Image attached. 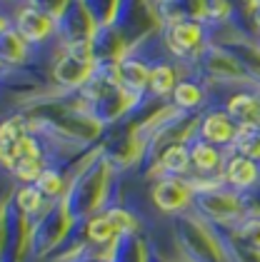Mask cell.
I'll use <instances>...</instances> for the list:
<instances>
[{
  "label": "cell",
  "instance_id": "cell-22",
  "mask_svg": "<svg viewBox=\"0 0 260 262\" xmlns=\"http://www.w3.org/2000/svg\"><path fill=\"white\" fill-rule=\"evenodd\" d=\"M240 235L248 242H253L255 247H260V220H248L245 227L240 230Z\"/></svg>",
  "mask_w": 260,
  "mask_h": 262
},
{
  "label": "cell",
  "instance_id": "cell-7",
  "mask_svg": "<svg viewBox=\"0 0 260 262\" xmlns=\"http://www.w3.org/2000/svg\"><path fill=\"white\" fill-rule=\"evenodd\" d=\"M228 115L238 122V127H260V100L255 95L240 93L228 102Z\"/></svg>",
  "mask_w": 260,
  "mask_h": 262
},
{
  "label": "cell",
  "instance_id": "cell-13",
  "mask_svg": "<svg viewBox=\"0 0 260 262\" xmlns=\"http://www.w3.org/2000/svg\"><path fill=\"white\" fill-rule=\"evenodd\" d=\"M205 65L213 75H240V70H243V65L230 53H223V50H208Z\"/></svg>",
  "mask_w": 260,
  "mask_h": 262
},
{
  "label": "cell",
  "instance_id": "cell-20",
  "mask_svg": "<svg viewBox=\"0 0 260 262\" xmlns=\"http://www.w3.org/2000/svg\"><path fill=\"white\" fill-rule=\"evenodd\" d=\"M35 187H38L43 195H58L60 187H63V180H60L58 172H53V170H43L40 178L35 180Z\"/></svg>",
  "mask_w": 260,
  "mask_h": 262
},
{
  "label": "cell",
  "instance_id": "cell-11",
  "mask_svg": "<svg viewBox=\"0 0 260 262\" xmlns=\"http://www.w3.org/2000/svg\"><path fill=\"white\" fill-rule=\"evenodd\" d=\"M190 147L183 145V142H175V145H168L160 155V167L170 175V178H180L188 172L190 167Z\"/></svg>",
  "mask_w": 260,
  "mask_h": 262
},
{
  "label": "cell",
  "instance_id": "cell-18",
  "mask_svg": "<svg viewBox=\"0 0 260 262\" xmlns=\"http://www.w3.org/2000/svg\"><path fill=\"white\" fill-rule=\"evenodd\" d=\"M13 172L18 175L20 180H28V182H35L40 178V172H43V165L40 160H33V158H23L13 165Z\"/></svg>",
  "mask_w": 260,
  "mask_h": 262
},
{
  "label": "cell",
  "instance_id": "cell-3",
  "mask_svg": "<svg viewBox=\"0 0 260 262\" xmlns=\"http://www.w3.org/2000/svg\"><path fill=\"white\" fill-rule=\"evenodd\" d=\"M200 140L210 142V145H233L238 138L240 127L238 122L233 120L228 113H208L203 120H200Z\"/></svg>",
  "mask_w": 260,
  "mask_h": 262
},
{
  "label": "cell",
  "instance_id": "cell-14",
  "mask_svg": "<svg viewBox=\"0 0 260 262\" xmlns=\"http://www.w3.org/2000/svg\"><path fill=\"white\" fill-rule=\"evenodd\" d=\"M235 150L238 155H245L250 160H260V127H240L238 138H235Z\"/></svg>",
  "mask_w": 260,
  "mask_h": 262
},
{
  "label": "cell",
  "instance_id": "cell-2",
  "mask_svg": "<svg viewBox=\"0 0 260 262\" xmlns=\"http://www.w3.org/2000/svg\"><path fill=\"white\" fill-rule=\"evenodd\" d=\"M153 200L163 212H180L193 200V187L183 178H163L153 187Z\"/></svg>",
  "mask_w": 260,
  "mask_h": 262
},
{
  "label": "cell",
  "instance_id": "cell-10",
  "mask_svg": "<svg viewBox=\"0 0 260 262\" xmlns=\"http://www.w3.org/2000/svg\"><path fill=\"white\" fill-rule=\"evenodd\" d=\"M190 162H193V167L198 172H215V170H220L225 165L223 152H220L218 147L210 145V142L200 140V138L190 145Z\"/></svg>",
  "mask_w": 260,
  "mask_h": 262
},
{
  "label": "cell",
  "instance_id": "cell-17",
  "mask_svg": "<svg viewBox=\"0 0 260 262\" xmlns=\"http://www.w3.org/2000/svg\"><path fill=\"white\" fill-rule=\"evenodd\" d=\"M115 235H120V232H118V227L113 225L110 215H100V217H95V220L88 225V237L93 242H98V245L110 242Z\"/></svg>",
  "mask_w": 260,
  "mask_h": 262
},
{
  "label": "cell",
  "instance_id": "cell-19",
  "mask_svg": "<svg viewBox=\"0 0 260 262\" xmlns=\"http://www.w3.org/2000/svg\"><path fill=\"white\" fill-rule=\"evenodd\" d=\"M18 205H20L23 212H38V207L43 205V192H40L35 185L23 187L18 192Z\"/></svg>",
  "mask_w": 260,
  "mask_h": 262
},
{
  "label": "cell",
  "instance_id": "cell-12",
  "mask_svg": "<svg viewBox=\"0 0 260 262\" xmlns=\"http://www.w3.org/2000/svg\"><path fill=\"white\" fill-rule=\"evenodd\" d=\"M205 100V93H203V88H200L198 82L193 80H183L175 85V90H173V102L178 105L180 110H195L200 107Z\"/></svg>",
  "mask_w": 260,
  "mask_h": 262
},
{
  "label": "cell",
  "instance_id": "cell-15",
  "mask_svg": "<svg viewBox=\"0 0 260 262\" xmlns=\"http://www.w3.org/2000/svg\"><path fill=\"white\" fill-rule=\"evenodd\" d=\"M175 85H178V80H175V70H173L170 65L160 62V65H155V68L150 70V85H148V88H150L155 95H168V93H173Z\"/></svg>",
  "mask_w": 260,
  "mask_h": 262
},
{
  "label": "cell",
  "instance_id": "cell-23",
  "mask_svg": "<svg viewBox=\"0 0 260 262\" xmlns=\"http://www.w3.org/2000/svg\"><path fill=\"white\" fill-rule=\"evenodd\" d=\"M255 3H260V0H255Z\"/></svg>",
  "mask_w": 260,
  "mask_h": 262
},
{
  "label": "cell",
  "instance_id": "cell-6",
  "mask_svg": "<svg viewBox=\"0 0 260 262\" xmlns=\"http://www.w3.org/2000/svg\"><path fill=\"white\" fill-rule=\"evenodd\" d=\"M18 33L23 35V40H28V42L45 40L53 33V18L45 15L43 10L28 8V10L20 13V18H18Z\"/></svg>",
  "mask_w": 260,
  "mask_h": 262
},
{
  "label": "cell",
  "instance_id": "cell-16",
  "mask_svg": "<svg viewBox=\"0 0 260 262\" xmlns=\"http://www.w3.org/2000/svg\"><path fill=\"white\" fill-rule=\"evenodd\" d=\"M25 42L28 40H23L20 33H3L0 35V58L20 62L25 58Z\"/></svg>",
  "mask_w": 260,
  "mask_h": 262
},
{
  "label": "cell",
  "instance_id": "cell-9",
  "mask_svg": "<svg viewBox=\"0 0 260 262\" xmlns=\"http://www.w3.org/2000/svg\"><path fill=\"white\" fill-rule=\"evenodd\" d=\"M200 205L213 215V217H235L243 210V202H240L238 192H205Z\"/></svg>",
  "mask_w": 260,
  "mask_h": 262
},
{
  "label": "cell",
  "instance_id": "cell-1",
  "mask_svg": "<svg viewBox=\"0 0 260 262\" xmlns=\"http://www.w3.org/2000/svg\"><path fill=\"white\" fill-rule=\"evenodd\" d=\"M93 70H95L93 55L88 50V42H83V45H75L68 55L60 58L53 75L60 85H80L93 75Z\"/></svg>",
  "mask_w": 260,
  "mask_h": 262
},
{
  "label": "cell",
  "instance_id": "cell-5",
  "mask_svg": "<svg viewBox=\"0 0 260 262\" xmlns=\"http://www.w3.org/2000/svg\"><path fill=\"white\" fill-rule=\"evenodd\" d=\"M223 175H225V182L238 190V192H245L250 187H255L260 180V165L245 155H233L230 160H225V167H223Z\"/></svg>",
  "mask_w": 260,
  "mask_h": 262
},
{
  "label": "cell",
  "instance_id": "cell-8",
  "mask_svg": "<svg viewBox=\"0 0 260 262\" xmlns=\"http://www.w3.org/2000/svg\"><path fill=\"white\" fill-rule=\"evenodd\" d=\"M150 70L143 60L138 58H123L118 62V73H120V85L130 93H140L143 88L150 85Z\"/></svg>",
  "mask_w": 260,
  "mask_h": 262
},
{
  "label": "cell",
  "instance_id": "cell-4",
  "mask_svg": "<svg viewBox=\"0 0 260 262\" xmlns=\"http://www.w3.org/2000/svg\"><path fill=\"white\" fill-rule=\"evenodd\" d=\"M168 48L180 55V58H185V55H190V53H195L203 40H205V30H203V25L195 20H178L170 25V30H168Z\"/></svg>",
  "mask_w": 260,
  "mask_h": 262
},
{
  "label": "cell",
  "instance_id": "cell-21",
  "mask_svg": "<svg viewBox=\"0 0 260 262\" xmlns=\"http://www.w3.org/2000/svg\"><path fill=\"white\" fill-rule=\"evenodd\" d=\"M108 215H110L113 225L118 227L120 235H125V232H133V230H135V220H133V215H130V212H125V210H110Z\"/></svg>",
  "mask_w": 260,
  "mask_h": 262
}]
</instances>
